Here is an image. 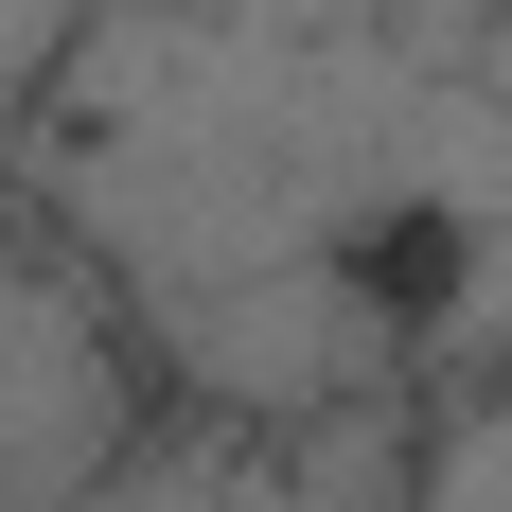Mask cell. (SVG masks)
<instances>
[{"label":"cell","mask_w":512,"mask_h":512,"mask_svg":"<svg viewBox=\"0 0 512 512\" xmlns=\"http://www.w3.org/2000/svg\"><path fill=\"white\" fill-rule=\"evenodd\" d=\"M424 460V424L389 407H336V424H212V442H124V460L89 477V495H53V512H371L354 477H407Z\"/></svg>","instance_id":"cell-2"},{"label":"cell","mask_w":512,"mask_h":512,"mask_svg":"<svg viewBox=\"0 0 512 512\" xmlns=\"http://www.w3.org/2000/svg\"><path fill=\"white\" fill-rule=\"evenodd\" d=\"M124 18H212V0H124Z\"/></svg>","instance_id":"cell-5"},{"label":"cell","mask_w":512,"mask_h":512,"mask_svg":"<svg viewBox=\"0 0 512 512\" xmlns=\"http://www.w3.org/2000/svg\"><path fill=\"white\" fill-rule=\"evenodd\" d=\"M124 442H142V301H124V265L89 230L53 248L0 195V512L89 495Z\"/></svg>","instance_id":"cell-1"},{"label":"cell","mask_w":512,"mask_h":512,"mask_svg":"<svg viewBox=\"0 0 512 512\" xmlns=\"http://www.w3.org/2000/svg\"><path fill=\"white\" fill-rule=\"evenodd\" d=\"M89 36H106V0H0V124H36Z\"/></svg>","instance_id":"cell-4"},{"label":"cell","mask_w":512,"mask_h":512,"mask_svg":"<svg viewBox=\"0 0 512 512\" xmlns=\"http://www.w3.org/2000/svg\"><path fill=\"white\" fill-rule=\"evenodd\" d=\"M407 512H512V371H495V389H442V407H424Z\"/></svg>","instance_id":"cell-3"}]
</instances>
